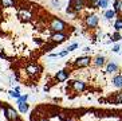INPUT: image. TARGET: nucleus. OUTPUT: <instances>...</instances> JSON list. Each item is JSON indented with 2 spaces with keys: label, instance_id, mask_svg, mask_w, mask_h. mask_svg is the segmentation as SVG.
<instances>
[{
  "label": "nucleus",
  "instance_id": "1",
  "mask_svg": "<svg viewBox=\"0 0 122 121\" xmlns=\"http://www.w3.org/2000/svg\"><path fill=\"white\" fill-rule=\"evenodd\" d=\"M50 30H52V31L55 32H62L63 30H66V23L63 20H61V19L58 18H51V22H50Z\"/></svg>",
  "mask_w": 122,
  "mask_h": 121
},
{
  "label": "nucleus",
  "instance_id": "2",
  "mask_svg": "<svg viewBox=\"0 0 122 121\" xmlns=\"http://www.w3.org/2000/svg\"><path fill=\"white\" fill-rule=\"evenodd\" d=\"M4 112L7 114V118L10 121H19V114L16 110H14L11 106H3Z\"/></svg>",
  "mask_w": 122,
  "mask_h": 121
},
{
  "label": "nucleus",
  "instance_id": "3",
  "mask_svg": "<svg viewBox=\"0 0 122 121\" xmlns=\"http://www.w3.org/2000/svg\"><path fill=\"white\" fill-rule=\"evenodd\" d=\"M91 63L90 57H79L75 59V67H87Z\"/></svg>",
  "mask_w": 122,
  "mask_h": 121
},
{
  "label": "nucleus",
  "instance_id": "4",
  "mask_svg": "<svg viewBox=\"0 0 122 121\" xmlns=\"http://www.w3.org/2000/svg\"><path fill=\"white\" fill-rule=\"evenodd\" d=\"M98 22H99V19H98V16H95V15H87L86 16V24L90 28H95L98 26Z\"/></svg>",
  "mask_w": 122,
  "mask_h": 121
},
{
  "label": "nucleus",
  "instance_id": "5",
  "mask_svg": "<svg viewBox=\"0 0 122 121\" xmlns=\"http://www.w3.org/2000/svg\"><path fill=\"white\" fill-rule=\"evenodd\" d=\"M70 4L74 7V11L78 12V11H81L85 6H86L87 1H86V0H70Z\"/></svg>",
  "mask_w": 122,
  "mask_h": 121
},
{
  "label": "nucleus",
  "instance_id": "6",
  "mask_svg": "<svg viewBox=\"0 0 122 121\" xmlns=\"http://www.w3.org/2000/svg\"><path fill=\"white\" fill-rule=\"evenodd\" d=\"M66 39H67V35L63 34V32H55V34L51 35V40L54 43H62V42H65Z\"/></svg>",
  "mask_w": 122,
  "mask_h": 121
},
{
  "label": "nucleus",
  "instance_id": "7",
  "mask_svg": "<svg viewBox=\"0 0 122 121\" xmlns=\"http://www.w3.org/2000/svg\"><path fill=\"white\" fill-rule=\"evenodd\" d=\"M68 85L71 86V88H74L75 92H83V90L86 89V85H85V82H82V81H70Z\"/></svg>",
  "mask_w": 122,
  "mask_h": 121
},
{
  "label": "nucleus",
  "instance_id": "8",
  "mask_svg": "<svg viewBox=\"0 0 122 121\" xmlns=\"http://www.w3.org/2000/svg\"><path fill=\"white\" fill-rule=\"evenodd\" d=\"M55 78H56L58 82H63L68 78V71L67 70H59L55 75Z\"/></svg>",
  "mask_w": 122,
  "mask_h": 121
},
{
  "label": "nucleus",
  "instance_id": "9",
  "mask_svg": "<svg viewBox=\"0 0 122 121\" xmlns=\"http://www.w3.org/2000/svg\"><path fill=\"white\" fill-rule=\"evenodd\" d=\"M113 85L115 88H122V74L115 75L114 78H113Z\"/></svg>",
  "mask_w": 122,
  "mask_h": 121
},
{
  "label": "nucleus",
  "instance_id": "10",
  "mask_svg": "<svg viewBox=\"0 0 122 121\" xmlns=\"http://www.w3.org/2000/svg\"><path fill=\"white\" fill-rule=\"evenodd\" d=\"M117 70H118V66H117L114 62H109L107 66H106V71L110 73V74H111V73H115Z\"/></svg>",
  "mask_w": 122,
  "mask_h": 121
},
{
  "label": "nucleus",
  "instance_id": "11",
  "mask_svg": "<svg viewBox=\"0 0 122 121\" xmlns=\"http://www.w3.org/2000/svg\"><path fill=\"white\" fill-rule=\"evenodd\" d=\"M16 0H0V7H14Z\"/></svg>",
  "mask_w": 122,
  "mask_h": 121
},
{
  "label": "nucleus",
  "instance_id": "12",
  "mask_svg": "<svg viewBox=\"0 0 122 121\" xmlns=\"http://www.w3.org/2000/svg\"><path fill=\"white\" fill-rule=\"evenodd\" d=\"M94 63H95L97 67H102V66L106 63V59H105V57H97L94 59Z\"/></svg>",
  "mask_w": 122,
  "mask_h": 121
},
{
  "label": "nucleus",
  "instance_id": "13",
  "mask_svg": "<svg viewBox=\"0 0 122 121\" xmlns=\"http://www.w3.org/2000/svg\"><path fill=\"white\" fill-rule=\"evenodd\" d=\"M97 7L102 8V10H106L109 7V0H98L97 1Z\"/></svg>",
  "mask_w": 122,
  "mask_h": 121
},
{
  "label": "nucleus",
  "instance_id": "14",
  "mask_svg": "<svg viewBox=\"0 0 122 121\" xmlns=\"http://www.w3.org/2000/svg\"><path fill=\"white\" fill-rule=\"evenodd\" d=\"M114 11L117 14H119L122 11V1L121 0H114Z\"/></svg>",
  "mask_w": 122,
  "mask_h": 121
},
{
  "label": "nucleus",
  "instance_id": "15",
  "mask_svg": "<svg viewBox=\"0 0 122 121\" xmlns=\"http://www.w3.org/2000/svg\"><path fill=\"white\" fill-rule=\"evenodd\" d=\"M114 28L117 30V31H121V30H122V16H118V19L115 20Z\"/></svg>",
  "mask_w": 122,
  "mask_h": 121
},
{
  "label": "nucleus",
  "instance_id": "16",
  "mask_svg": "<svg viewBox=\"0 0 122 121\" xmlns=\"http://www.w3.org/2000/svg\"><path fill=\"white\" fill-rule=\"evenodd\" d=\"M18 106H19V110L22 112V113H25V112L28 110V105L25 102H18Z\"/></svg>",
  "mask_w": 122,
  "mask_h": 121
},
{
  "label": "nucleus",
  "instance_id": "17",
  "mask_svg": "<svg viewBox=\"0 0 122 121\" xmlns=\"http://www.w3.org/2000/svg\"><path fill=\"white\" fill-rule=\"evenodd\" d=\"M115 14H117V12H115L114 10H107L106 12H105V18L106 19H113L115 16Z\"/></svg>",
  "mask_w": 122,
  "mask_h": 121
},
{
  "label": "nucleus",
  "instance_id": "18",
  "mask_svg": "<svg viewBox=\"0 0 122 121\" xmlns=\"http://www.w3.org/2000/svg\"><path fill=\"white\" fill-rule=\"evenodd\" d=\"M119 39H122V35L119 34L118 31H117V32H114V34L111 35V40H113V42H118Z\"/></svg>",
  "mask_w": 122,
  "mask_h": 121
},
{
  "label": "nucleus",
  "instance_id": "19",
  "mask_svg": "<svg viewBox=\"0 0 122 121\" xmlns=\"http://www.w3.org/2000/svg\"><path fill=\"white\" fill-rule=\"evenodd\" d=\"M8 93H10V96H11L12 98H16V100H18L19 97H20V93L16 92V90H10Z\"/></svg>",
  "mask_w": 122,
  "mask_h": 121
},
{
  "label": "nucleus",
  "instance_id": "20",
  "mask_svg": "<svg viewBox=\"0 0 122 121\" xmlns=\"http://www.w3.org/2000/svg\"><path fill=\"white\" fill-rule=\"evenodd\" d=\"M27 100H28V94H23V96H20L18 100H16V104L18 102H25Z\"/></svg>",
  "mask_w": 122,
  "mask_h": 121
},
{
  "label": "nucleus",
  "instance_id": "21",
  "mask_svg": "<svg viewBox=\"0 0 122 121\" xmlns=\"http://www.w3.org/2000/svg\"><path fill=\"white\" fill-rule=\"evenodd\" d=\"M76 49H78V43H72V44H70V46L67 47L68 51H74V50H76Z\"/></svg>",
  "mask_w": 122,
  "mask_h": 121
},
{
  "label": "nucleus",
  "instance_id": "22",
  "mask_svg": "<svg viewBox=\"0 0 122 121\" xmlns=\"http://www.w3.org/2000/svg\"><path fill=\"white\" fill-rule=\"evenodd\" d=\"M68 53H70V51H68V50H65V51H62V53H59V54H58V57H66V55H67V54Z\"/></svg>",
  "mask_w": 122,
  "mask_h": 121
},
{
  "label": "nucleus",
  "instance_id": "23",
  "mask_svg": "<svg viewBox=\"0 0 122 121\" xmlns=\"http://www.w3.org/2000/svg\"><path fill=\"white\" fill-rule=\"evenodd\" d=\"M111 50L114 51V53H118V51H119V44H115V46L111 49Z\"/></svg>",
  "mask_w": 122,
  "mask_h": 121
},
{
  "label": "nucleus",
  "instance_id": "24",
  "mask_svg": "<svg viewBox=\"0 0 122 121\" xmlns=\"http://www.w3.org/2000/svg\"><path fill=\"white\" fill-rule=\"evenodd\" d=\"M52 4H54V6H56V7H58V6H59V4H61V3H59L58 0H52Z\"/></svg>",
  "mask_w": 122,
  "mask_h": 121
},
{
  "label": "nucleus",
  "instance_id": "25",
  "mask_svg": "<svg viewBox=\"0 0 122 121\" xmlns=\"http://www.w3.org/2000/svg\"><path fill=\"white\" fill-rule=\"evenodd\" d=\"M83 51H85V53H89L90 49H89V47H85V49H83Z\"/></svg>",
  "mask_w": 122,
  "mask_h": 121
}]
</instances>
